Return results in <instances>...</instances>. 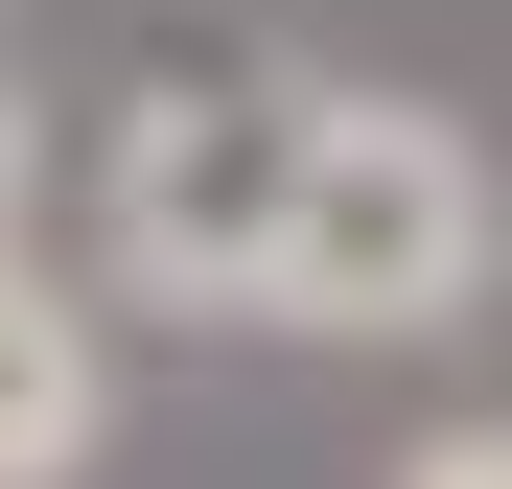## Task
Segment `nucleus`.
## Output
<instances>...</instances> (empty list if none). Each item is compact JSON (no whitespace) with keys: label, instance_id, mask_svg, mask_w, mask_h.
Masks as SVG:
<instances>
[{"label":"nucleus","instance_id":"nucleus-1","mask_svg":"<svg viewBox=\"0 0 512 489\" xmlns=\"http://www.w3.org/2000/svg\"><path fill=\"white\" fill-rule=\"evenodd\" d=\"M303 140H326V70L303 47H163L94 117V280L163 303V326H256V350H280Z\"/></svg>","mask_w":512,"mask_h":489},{"label":"nucleus","instance_id":"nucleus-2","mask_svg":"<svg viewBox=\"0 0 512 489\" xmlns=\"http://www.w3.org/2000/svg\"><path fill=\"white\" fill-rule=\"evenodd\" d=\"M512 280V163L396 94V70H326V140H303V233H280V350H443Z\"/></svg>","mask_w":512,"mask_h":489},{"label":"nucleus","instance_id":"nucleus-3","mask_svg":"<svg viewBox=\"0 0 512 489\" xmlns=\"http://www.w3.org/2000/svg\"><path fill=\"white\" fill-rule=\"evenodd\" d=\"M117 466V280H47L0 233V489H94Z\"/></svg>","mask_w":512,"mask_h":489},{"label":"nucleus","instance_id":"nucleus-4","mask_svg":"<svg viewBox=\"0 0 512 489\" xmlns=\"http://www.w3.org/2000/svg\"><path fill=\"white\" fill-rule=\"evenodd\" d=\"M373 489H512V420H419V443H396Z\"/></svg>","mask_w":512,"mask_h":489},{"label":"nucleus","instance_id":"nucleus-5","mask_svg":"<svg viewBox=\"0 0 512 489\" xmlns=\"http://www.w3.org/2000/svg\"><path fill=\"white\" fill-rule=\"evenodd\" d=\"M47 210V94H24V24H0V233Z\"/></svg>","mask_w":512,"mask_h":489}]
</instances>
